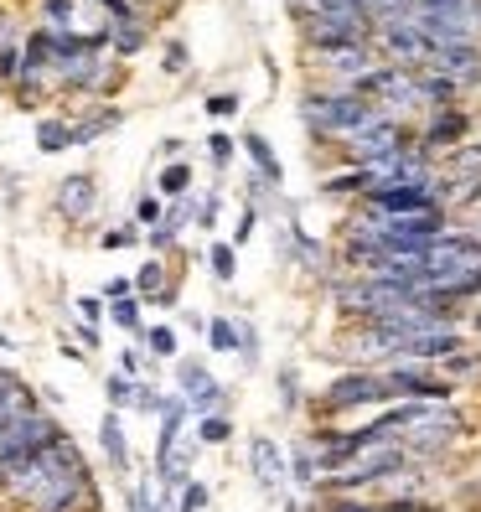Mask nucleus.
I'll use <instances>...</instances> for the list:
<instances>
[{"label":"nucleus","instance_id":"5","mask_svg":"<svg viewBox=\"0 0 481 512\" xmlns=\"http://www.w3.org/2000/svg\"><path fill=\"white\" fill-rule=\"evenodd\" d=\"M383 383H388V394H394L399 404H456V394H461L450 378H440V368H425V363L383 368Z\"/></svg>","mask_w":481,"mask_h":512},{"label":"nucleus","instance_id":"10","mask_svg":"<svg viewBox=\"0 0 481 512\" xmlns=\"http://www.w3.org/2000/svg\"><path fill=\"white\" fill-rule=\"evenodd\" d=\"M99 207V176L94 171H68L63 182L52 187V213L68 223H88Z\"/></svg>","mask_w":481,"mask_h":512},{"label":"nucleus","instance_id":"25","mask_svg":"<svg viewBox=\"0 0 481 512\" xmlns=\"http://www.w3.org/2000/svg\"><path fill=\"white\" fill-rule=\"evenodd\" d=\"M140 342H145L150 357L171 363V357H176V326H145V331H140Z\"/></svg>","mask_w":481,"mask_h":512},{"label":"nucleus","instance_id":"32","mask_svg":"<svg viewBox=\"0 0 481 512\" xmlns=\"http://www.w3.org/2000/svg\"><path fill=\"white\" fill-rule=\"evenodd\" d=\"M135 244H140V228H135V223L104 228V233H99V249H109V254H114V249H135Z\"/></svg>","mask_w":481,"mask_h":512},{"label":"nucleus","instance_id":"46","mask_svg":"<svg viewBox=\"0 0 481 512\" xmlns=\"http://www.w3.org/2000/svg\"><path fill=\"white\" fill-rule=\"evenodd\" d=\"M182 150H187L182 140H166V145H161V156H166V161H182Z\"/></svg>","mask_w":481,"mask_h":512},{"label":"nucleus","instance_id":"2","mask_svg":"<svg viewBox=\"0 0 481 512\" xmlns=\"http://www.w3.org/2000/svg\"><path fill=\"white\" fill-rule=\"evenodd\" d=\"M300 119H306L321 140H347L363 125H373L378 109L357 94H342V88H311V94L300 99Z\"/></svg>","mask_w":481,"mask_h":512},{"label":"nucleus","instance_id":"9","mask_svg":"<svg viewBox=\"0 0 481 512\" xmlns=\"http://www.w3.org/2000/svg\"><path fill=\"white\" fill-rule=\"evenodd\" d=\"M342 352L352 357L357 368H373V363L394 368V363H404V331H388V326H352L347 337H342Z\"/></svg>","mask_w":481,"mask_h":512},{"label":"nucleus","instance_id":"41","mask_svg":"<svg viewBox=\"0 0 481 512\" xmlns=\"http://www.w3.org/2000/svg\"><path fill=\"white\" fill-rule=\"evenodd\" d=\"M125 295H135V285H130L125 275H119V280H109V285H104V306H109V300H125Z\"/></svg>","mask_w":481,"mask_h":512},{"label":"nucleus","instance_id":"14","mask_svg":"<svg viewBox=\"0 0 481 512\" xmlns=\"http://www.w3.org/2000/svg\"><path fill=\"white\" fill-rule=\"evenodd\" d=\"M99 450H104V461L114 466V476H130V440H125V419H119L114 409L99 419Z\"/></svg>","mask_w":481,"mask_h":512},{"label":"nucleus","instance_id":"29","mask_svg":"<svg viewBox=\"0 0 481 512\" xmlns=\"http://www.w3.org/2000/svg\"><path fill=\"white\" fill-rule=\"evenodd\" d=\"M207 347L213 352H238V321H228V316L207 321Z\"/></svg>","mask_w":481,"mask_h":512},{"label":"nucleus","instance_id":"49","mask_svg":"<svg viewBox=\"0 0 481 512\" xmlns=\"http://www.w3.org/2000/svg\"><path fill=\"white\" fill-rule=\"evenodd\" d=\"M99 6H104V0H99Z\"/></svg>","mask_w":481,"mask_h":512},{"label":"nucleus","instance_id":"3","mask_svg":"<svg viewBox=\"0 0 481 512\" xmlns=\"http://www.w3.org/2000/svg\"><path fill=\"white\" fill-rule=\"evenodd\" d=\"M125 83V63H114L109 52H83L68 63H52V94H73V99H94L109 104Z\"/></svg>","mask_w":481,"mask_h":512},{"label":"nucleus","instance_id":"17","mask_svg":"<svg viewBox=\"0 0 481 512\" xmlns=\"http://www.w3.org/2000/svg\"><path fill=\"white\" fill-rule=\"evenodd\" d=\"M238 145H244V150H249V161L259 166V182H264V187H280V182H285V171H280V161H275V150H269L264 135H244Z\"/></svg>","mask_w":481,"mask_h":512},{"label":"nucleus","instance_id":"40","mask_svg":"<svg viewBox=\"0 0 481 512\" xmlns=\"http://www.w3.org/2000/svg\"><path fill=\"white\" fill-rule=\"evenodd\" d=\"M125 502H130V512H156V502H150V487H145V481H135V487L125 492Z\"/></svg>","mask_w":481,"mask_h":512},{"label":"nucleus","instance_id":"11","mask_svg":"<svg viewBox=\"0 0 481 512\" xmlns=\"http://www.w3.org/2000/svg\"><path fill=\"white\" fill-rule=\"evenodd\" d=\"M119 125H125V109H119V104H88L78 119H68V150L94 145V140H104Z\"/></svg>","mask_w":481,"mask_h":512},{"label":"nucleus","instance_id":"26","mask_svg":"<svg viewBox=\"0 0 481 512\" xmlns=\"http://www.w3.org/2000/svg\"><path fill=\"white\" fill-rule=\"evenodd\" d=\"M207 269H213V280H218V285H228V280L238 275V249L218 238V244L207 249Z\"/></svg>","mask_w":481,"mask_h":512},{"label":"nucleus","instance_id":"8","mask_svg":"<svg viewBox=\"0 0 481 512\" xmlns=\"http://www.w3.org/2000/svg\"><path fill=\"white\" fill-rule=\"evenodd\" d=\"M476 130V119L461 109V104H445V109H435V114H425V125L414 130V145L425 150L430 161H440L445 150H456L466 135Z\"/></svg>","mask_w":481,"mask_h":512},{"label":"nucleus","instance_id":"48","mask_svg":"<svg viewBox=\"0 0 481 512\" xmlns=\"http://www.w3.org/2000/svg\"><path fill=\"white\" fill-rule=\"evenodd\" d=\"M0 492H6V466H0Z\"/></svg>","mask_w":481,"mask_h":512},{"label":"nucleus","instance_id":"1","mask_svg":"<svg viewBox=\"0 0 481 512\" xmlns=\"http://www.w3.org/2000/svg\"><path fill=\"white\" fill-rule=\"evenodd\" d=\"M388 404H394V394H388L378 368H347L311 399V414H316V425H337V419H347L357 409H388Z\"/></svg>","mask_w":481,"mask_h":512},{"label":"nucleus","instance_id":"43","mask_svg":"<svg viewBox=\"0 0 481 512\" xmlns=\"http://www.w3.org/2000/svg\"><path fill=\"white\" fill-rule=\"evenodd\" d=\"M456 218H461V228H466L471 238H481V202H476V207H466V213H456Z\"/></svg>","mask_w":481,"mask_h":512},{"label":"nucleus","instance_id":"42","mask_svg":"<svg viewBox=\"0 0 481 512\" xmlns=\"http://www.w3.org/2000/svg\"><path fill=\"white\" fill-rule=\"evenodd\" d=\"M249 233H254V207H244V218H238V228H233V249H238V244H249Z\"/></svg>","mask_w":481,"mask_h":512},{"label":"nucleus","instance_id":"33","mask_svg":"<svg viewBox=\"0 0 481 512\" xmlns=\"http://www.w3.org/2000/svg\"><path fill=\"white\" fill-rule=\"evenodd\" d=\"M202 507H207V487H202V481L192 476L187 487L176 492V512H202Z\"/></svg>","mask_w":481,"mask_h":512},{"label":"nucleus","instance_id":"20","mask_svg":"<svg viewBox=\"0 0 481 512\" xmlns=\"http://www.w3.org/2000/svg\"><path fill=\"white\" fill-rule=\"evenodd\" d=\"M145 300L140 295H125V300H109V321L119 326V331H130V337L140 342V331H145Z\"/></svg>","mask_w":481,"mask_h":512},{"label":"nucleus","instance_id":"6","mask_svg":"<svg viewBox=\"0 0 481 512\" xmlns=\"http://www.w3.org/2000/svg\"><path fill=\"white\" fill-rule=\"evenodd\" d=\"M342 145H347V161H352V166L383 161V156H394V150H409V145H414V125H409V119H388V114H378L373 125H363L357 135H347Z\"/></svg>","mask_w":481,"mask_h":512},{"label":"nucleus","instance_id":"12","mask_svg":"<svg viewBox=\"0 0 481 512\" xmlns=\"http://www.w3.org/2000/svg\"><path fill=\"white\" fill-rule=\"evenodd\" d=\"M130 285H135L140 300H150V306H176V295H182V280H171L166 259H156V254H150V259L135 269Z\"/></svg>","mask_w":481,"mask_h":512},{"label":"nucleus","instance_id":"37","mask_svg":"<svg viewBox=\"0 0 481 512\" xmlns=\"http://www.w3.org/2000/svg\"><path fill=\"white\" fill-rule=\"evenodd\" d=\"M73 311H78L83 326H99V316H104V295H78V306H73Z\"/></svg>","mask_w":481,"mask_h":512},{"label":"nucleus","instance_id":"45","mask_svg":"<svg viewBox=\"0 0 481 512\" xmlns=\"http://www.w3.org/2000/svg\"><path fill=\"white\" fill-rule=\"evenodd\" d=\"M78 342H83V347H94V352H99V326H83V321H78Z\"/></svg>","mask_w":481,"mask_h":512},{"label":"nucleus","instance_id":"13","mask_svg":"<svg viewBox=\"0 0 481 512\" xmlns=\"http://www.w3.org/2000/svg\"><path fill=\"white\" fill-rule=\"evenodd\" d=\"M249 466H254V481L264 492H280L285 487V450L269 440V435H254L249 440Z\"/></svg>","mask_w":481,"mask_h":512},{"label":"nucleus","instance_id":"23","mask_svg":"<svg viewBox=\"0 0 481 512\" xmlns=\"http://www.w3.org/2000/svg\"><path fill=\"white\" fill-rule=\"evenodd\" d=\"M321 192H326V197H363V192H368V171H363V166H347V171H337V176H326Z\"/></svg>","mask_w":481,"mask_h":512},{"label":"nucleus","instance_id":"27","mask_svg":"<svg viewBox=\"0 0 481 512\" xmlns=\"http://www.w3.org/2000/svg\"><path fill=\"white\" fill-rule=\"evenodd\" d=\"M233 440V419L228 414H202L197 419V445H228Z\"/></svg>","mask_w":481,"mask_h":512},{"label":"nucleus","instance_id":"35","mask_svg":"<svg viewBox=\"0 0 481 512\" xmlns=\"http://www.w3.org/2000/svg\"><path fill=\"white\" fill-rule=\"evenodd\" d=\"M161 57H166V63H161L166 73H187V68H192V52H187V42H166V52H161Z\"/></svg>","mask_w":481,"mask_h":512},{"label":"nucleus","instance_id":"34","mask_svg":"<svg viewBox=\"0 0 481 512\" xmlns=\"http://www.w3.org/2000/svg\"><path fill=\"white\" fill-rule=\"evenodd\" d=\"M207 156H213V166L223 171L233 161V135L228 130H213V135H207Z\"/></svg>","mask_w":481,"mask_h":512},{"label":"nucleus","instance_id":"30","mask_svg":"<svg viewBox=\"0 0 481 512\" xmlns=\"http://www.w3.org/2000/svg\"><path fill=\"white\" fill-rule=\"evenodd\" d=\"M140 238H145V244H150V254L161 259V254H171V249H176V238H182V228H176V223H166V218H161L156 228H145Z\"/></svg>","mask_w":481,"mask_h":512},{"label":"nucleus","instance_id":"7","mask_svg":"<svg viewBox=\"0 0 481 512\" xmlns=\"http://www.w3.org/2000/svg\"><path fill=\"white\" fill-rule=\"evenodd\" d=\"M357 207L388 218H414V213H440V187H419V182H388L357 197Z\"/></svg>","mask_w":481,"mask_h":512},{"label":"nucleus","instance_id":"4","mask_svg":"<svg viewBox=\"0 0 481 512\" xmlns=\"http://www.w3.org/2000/svg\"><path fill=\"white\" fill-rule=\"evenodd\" d=\"M57 435H68V430L57 425V414H52L47 404L11 414L6 425H0V466L11 471V466H21V461H32L37 450H47Z\"/></svg>","mask_w":481,"mask_h":512},{"label":"nucleus","instance_id":"44","mask_svg":"<svg viewBox=\"0 0 481 512\" xmlns=\"http://www.w3.org/2000/svg\"><path fill=\"white\" fill-rule=\"evenodd\" d=\"M280 388H285V394H280V404H285V409H295V404H300V394H295V373H290V368L280 373Z\"/></svg>","mask_w":481,"mask_h":512},{"label":"nucleus","instance_id":"36","mask_svg":"<svg viewBox=\"0 0 481 512\" xmlns=\"http://www.w3.org/2000/svg\"><path fill=\"white\" fill-rule=\"evenodd\" d=\"M21 37H26V26H21L11 11H0V52H6V47H21Z\"/></svg>","mask_w":481,"mask_h":512},{"label":"nucleus","instance_id":"38","mask_svg":"<svg viewBox=\"0 0 481 512\" xmlns=\"http://www.w3.org/2000/svg\"><path fill=\"white\" fill-rule=\"evenodd\" d=\"M238 104H244L238 94H213V99H207V114H213V119H233Z\"/></svg>","mask_w":481,"mask_h":512},{"label":"nucleus","instance_id":"39","mask_svg":"<svg viewBox=\"0 0 481 512\" xmlns=\"http://www.w3.org/2000/svg\"><path fill=\"white\" fill-rule=\"evenodd\" d=\"M119 373L140 378V373H145V352H140V347H125V352H119Z\"/></svg>","mask_w":481,"mask_h":512},{"label":"nucleus","instance_id":"31","mask_svg":"<svg viewBox=\"0 0 481 512\" xmlns=\"http://www.w3.org/2000/svg\"><path fill=\"white\" fill-rule=\"evenodd\" d=\"M161 218H166V202H161V197H156V192H145V197H140V202H135V228H140V233H145V228H156V223H161Z\"/></svg>","mask_w":481,"mask_h":512},{"label":"nucleus","instance_id":"22","mask_svg":"<svg viewBox=\"0 0 481 512\" xmlns=\"http://www.w3.org/2000/svg\"><path fill=\"white\" fill-rule=\"evenodd\" d=\"M73 6L78 0H37V26L42 32H73Z\"/></svg>","mask_w":481,"mask_h":512},{"label":"nucleus","instance_id":"28","mask_svg":"<svg viewBox=\"0 0 481 512\" xmlns=\"http://www.w3.org/2000/svg\"><path fill=\"white\" fill-rule=\"evenodd\" d=\"M104 394H109V409H114V414L135 409V378H125V373H109V378H104Z\"/></svg>","mask_w":481,"mask_h":512},{"label":"nucleus","instance_id":"16","mask_svg":"<svg viewBox=\"0 0 481 512\" xmlns=\"http://www.w3.org/2000/svg\"><path fill=\"white\" fill-rule=\"evenodd\" d=\"M156 197H161V202L192 197V166H187V161H166L161 176H156Z\"/></svg>","mask_w":481,"mask_h":512},{"label":"nucleus","instance_id":"21","mask_svg":"<svg viewBox=\"0 0 481 512\" xmlns=\"http://www.w3.org/2000/svg\"><path fill=\"white\" fill-rule=\"evenodd\" d=\"M37 150H42V156H57V150H68V114H47V119H37Z\"/></svg>","mask_w":481,"mask_h":512},{"label":"nucleus","instance_id":"47","mask_svg":"<svg viewBox=\"0 0 481 512\" xmlns=\"http://www.w3.org/2000/svg\"><path fill=\"white\" fill-rule=\"evenodd\" d=\"M0 352H11V337H6V331H0Z\"/></svg>","mask_w":481,"mask_h":512},{"label":"nucleus","instance_id":"15","mask_svg":"<svg viewBox=\"0 0 481 512\" xmlns=\"http://www.w3.org/2000/svg\"><path fill=\"white\" fill-rule=\"evenodd\" d=\"M435 171H440V182H450V176H471V171H481V135L471 130L456 150H445V156L435 161Z\"/></svg>","mask_w":481,"mask_h":512},{"label":"nucleus","instance_id":"24","mask_svg":"<svg viewBox=\"0 0 481 512\" xmlns=\"http://www.w3.org/2000/svg\"><path fill=\"white\" fill-rule=\"evenodd\" d=\"M285 476L295 481V487H316V481H321V466H316V450H311V445H295V456H290Z\"/></svg>","mask_w":481,"mask_h":512},{"label":"nucleus","instance_id":"19","mask_svg":"<svg viewBox=\"0 0 481 512\" xmlns=\"http://www.w3.org/2000/svg\"><path fill=\"white\" fill-rule=\"evenodd\" d=\"M207 383H213L207 363H197V357H176V394H182V399H197Z\"/></svg>","mask_w":481,"mask_h":512},{"label":"nucleus","instance_id":"18","mask_svg":"<svg viewBox=\"0 0 481 512\" xmlns=\"http://www.w3.org/2000/svg\"><path fill=\"white\" fill-rule=\"evenodd\" d=\"M440 378H450V383H481V352H471V347H461V352H450L445 363H440Z\"/></svg>","mask_w":481,"mask_h":512}]
</instances>
